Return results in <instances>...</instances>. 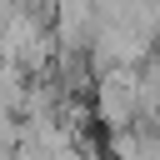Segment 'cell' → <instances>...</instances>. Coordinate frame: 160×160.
Returning <instances> with one entry per match:
<instances>
[{
    "label": "cell",
    "mask_w": 160,
    "mask_h": 160,
    "mask_svg": "<svg viewBox=\"0 0 160 160\" xmlns=\"http://www.w3.org/2000/svg\"><path fill=\"white\" fill-rule=\"evenodd\" d=\"M95 85V115L110 135L140 125V100H135V70H105L90 80Z\"/></svg>",
    "instance_id": "1"
}]
</instances>
